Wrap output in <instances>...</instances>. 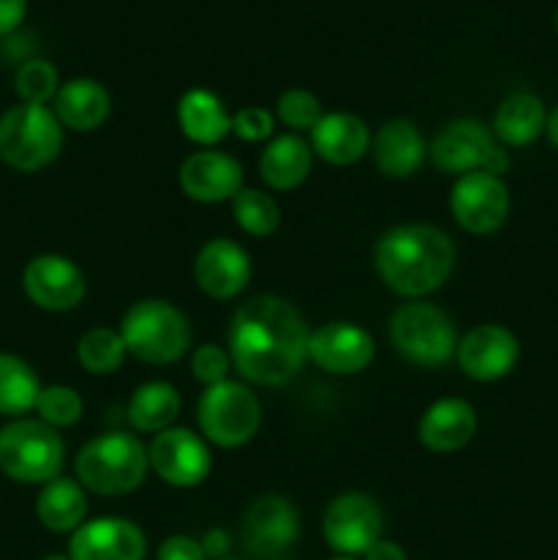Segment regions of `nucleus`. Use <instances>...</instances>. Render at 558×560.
I'll return each mask as SVG.
<instances>
[{
  "label": "nucleus",
  "mask_w": 558,
  "mask_h": 560,
  "mask_svg": "<svg viewBox=\"0 0 558 560\" xmlns=\"http://www.w3.org/2000/svg\"><path fill=\"white\" fill-rule=\"evenodd\" d=\"M306 345L304 317L279 295H255L230 323V361L257 386H284L306 361Z\"/></svg>",
  "instance_id": "1"
},
{
  "label": "nucleus",
  "mask_w": 558,
  "mask_h": 560,
  "mask_svg": "<svg viewBox=\"0 0 558 560\" xmlns=\"http://www.w3.org/2000/svg\"><path fill=\"white\" fill-rule=\"evenodd\" d=\"M375 268L388 290L405 299H421L449 279L454 268V244L432 224H403L381 235Z\"/></svg>",
  "instance_id": "2"
},
{
  "label": "nucleus",
  "mask_w": 558,
  "mask_h": 560,
  "mask_svg": "<svg viewBox=\"0 0 558 560\" xmlns=\"http://www.w3.org/2000/svg\"><path fill=\"white\" fill-rule=\"evenodd\" d=\"M74 474L82 490L96 495H126L142 485L148 474V452L135 435L107 432L80 448L74 459Z\"/></svg>",
  "instance_id": "3"
},
{
  "label": "nucleus",
  "mask_w": 558,
  "mask_h": 560,
  "mask_svg": "<svg viewBox=\"0 0 558 560\" xmlns=\"http://www.w3.org/2000/svg\"><path fill=\"white\" fill-rule=\"evenodd\" d=\"M126 353L146 364H173L191 345V326L178 306L159 299L137 301L120 323Z\"/></svg>",
  "instance_id": "4"
},
{
  "label": "nucleus",
  "mask_w": 558,
  "mask_h": 560,
  "mask_svg": "<svg viewBox=\"0 0 558 560\" xmlns=\"http://www.w3.org/2000/svg\"><path fill=\"white\" fill-rule=\"evenodd\" d=\"M44 104H16L0 115V159L20 173H38L58 159L63 129Z\"/></svg>",
  "instance_id": "5"
},
{
  "label": "nucleus",
  "mask_w": 558,
  "mask_h": 560,
  "mask_svg": "<svg viewBox=\"0 0 558 560\" xmlns=\"http://www.w3.org/2000/svg\"><path fill=\"white\" fill-rule=\"evenodd\" d=\"M63 468V441L38 419H14L0 430V474L16 485H47Z\"/></svg>",
  "instance_id": "6"
},
{
  "label": "nucleus",
  "mask_w": 558,
  "mask_h": 560,
  "mask_svg": "<svg viewBox=\"0 0 558 560\" xmlns=\"http://www.w3.org/2000/svg\"><path fill=\"white\" fill-rule=\"evenodd\" d=\"M392 345L403 359L419 366H443L457 353V331L446 312L425 301L397 306L388 323Z\"/></svg>",
  "instance_id": "7"
},
{
  "label": "nucleus",
  "mask_w": 558,
  "mask_h": 560,
  "mask_svg": "<svg viewBox=\"0 0 558 560\" xmlns=\"http://www.w3.org/2000/svg\"><path fill=\"white\" fill-rule=\"evenodd\" d=\"M197 421L213 446L239 448L260 430V402L244 383H217L202 392Z\"/></svg>",
  "instance_id": "8"
},
{
  "label": "nucleus",
  "mask_w": 558,
  "mask_h": 560,
  "mask_svg": "<svg viewBox=\"0 0 558 560\" xmlns=\"http://www.w3.org/2000/svg\"><path fill=\"white\" fill-rule=\"evenodd\" d=\"M432 162L438 170L449 175H465L485 170V173L498 175L507 173L509 156L496 142V135L485 124L470 118L452 120L438 131L432 140Z\"/></svg>",
  "instance_id": "9"
},
{
  "label": "nucleus",
  "mask_w": 558,
  "mask_h": 560,
  "mask_svg": "<svg viewBox=\"0 0 558 560\" xmlns=\"http://www.w3.org/2000/svg\"><path fill=\"white\" fill-rule=\"evenodd\" d=\"M383 530V514L370 495L345 492L326 506L323 514V539L337 556H364Z\"/></svg>",
  "instance_id": "10"
},
{
  "label": "nucleus",
  "mask_w": 558,
  "mask_h": 560,
  "mask_svg": "<svg viewBox=\"0 0 558 560\" xmlns=\"http://www.w3.org/2000/svg\"><path fill=\"white\" fill-rule=\"evenodd\" d=\"M449 206L460 228L474 235H490L507 222L509 189L498 175L476 170L454 180Z\"/></svg>",
  "instance_id": "11"
},
{
  "label": "nucleus",
  "mask_w": 558,
  "mask_h": 560,
  "mask_svg": "<svg viewBox=\"0 0 558 560\" xmlns=\"http://www.w3.org/2000/svg\"><path fill=\"white\" fill-rule=\"evenodd\" d=\"M299 539V514L282 495H263L241 520V541L257 560H279Z\"/></svg>",
  "instance_id": "12"
},
{
  "label": "nucleus",
  "mask_w": 558,
  "mask_h": 560,
  "mask_svg": "<svg viewBox=\"0 0 558 560\" xmlns=\"http://www.w3.org/2000/svg\"><path fill=\"white\" fill-rule=\"evenodd\" d=\"M22 288L27 299L47 312L77 310L85 299V273L63 255H38L22 271Z\"/></svg>",
  "instance_id": "13"
},
{
  "label": "nucleus",
  "mask_w": 558,
  "mask_h": 560,
  "mask_svg": "<svg viewBox=\"0 0 558 560\" xmlns=\"http://www.w3.org/2000/svg\"><path fill=\"white\" fill-rule=\"evenodd\" d=\"M148 465L170 487H197L211 474V452L195 432L170 427L153 438Z\"/></svg>",
  "instance_id": "14"
},
{
  "label": "nucleus",
  "mask_w": 558,
  "mask_h": 560,
  "mask_svg": "<svg viewBox=\"0 0 558 560\" xmlns=\"http://www.w3.org/2000/svg\"><path fill=\"white\" fill-rule=\"evenodd\" d=\"M372 355H375V342L356 323H326L310 334L306 345V359L332 375H356L370 366Z\"/></svg>",
  "instance_id": "15"
},
{
  "label": "nucleus",
  "mask_w": 558,
  "mask_h": 560,
  "mask_svg": "<svg viewBox=\"0 0 558 560\" xmlns=\"http://www.w3.org/2000/svg\"><path fill=\"white\" fill-rule=\"evenodd\" d=\"M520 359V342L509 328L487 323L457 342V364L468 377L481 383L507 377Z\"/></svg>",
  "instance_id": "16"
},
{
  "label": "nucleus",
  "mask_w": 558,
  "mask_h": 560,
  "mask_svg": "<svg viewBox=\"0 0 558 560\" xmlns=\"http://www.w3.org/2000/svg\"><path fill=\"white\" fill-rule=\"evenodd\" d=\"M146 534L120 517L82 523L71 534L69 560H146Z\"/></svg>",
  "instance_id": "17"
},
{
  "label": "nucleus",
  "mask_w": 558,
  "mask_h": 560,
  "mask_svg": "<svg viewBox=\"0 0 558 560\" xmlns=\"http://www.w3.org/2000/svg\"><path fill=\"white\" fill-rule=\"evenodd\" d=\"M178 180L184 195L197 202L233 200L244 189L241 164L222 151H197L186 156L178 170Z\"/></svg>",
  "instance_id": "18"
},
{
  "label": "nucleus",
  "mask_w": 558,
  "mask_h": 560,
  "mask_svg": "<svg viewBox=\"0 0 558 560\" xmlns=\"http://www.w3.org/2000/svg\"><path fill=\"white\" fill-rule=\"evenodd\" d=\"M252 277V262L244 246L230 238H213L197 252L195 282L206 295L228 301L246 288Z\"/></svg>",
  "instance_id": "19"
},
{
  "label": "nucleus",
  "mask_w": 558,
  "mask_h": 560,
  "mask_svg": "<svg viewBox=\"0 0 558 560\" xmlns=\"http://www.w3.org/2000/svg\"><path fill=\"white\" fill-rule=\"evenodd\" d=\"M476 435V410L470 402L446 397L425 410L419 424V441L435 454H452L468 446Z\"/></svg>",
  "instance_id": "20"
},
{
  "label": "nucleus",
  "mask_w": 558,
  "mask_h": 560,
  "mask_svg": "<svg viewBox=\"0 0 558 560\" xmlns=\"http://www.w3.org/2000/svg\"><path fill=\"white\" fill-rule=\"evenodd\" d=\"M53 107V113L58 115L66 129L93 131L107 120L113 102H109V93L102 82L91 80V77H77V80L63 82L58 88Z\"/></svg>",
  "instance_id": "21"
},
{
  "label": "nucleus",
  "mask_w": 558,
  "mask_h": 560,
  "mask_svg": "<svg viewBox=\"0 0 558 560\" xmlns=\"http://www.w3.org/2000/svg\"><path fill=\"white\" fill-rule=\"evenodd\" d=\"M370 148V131L353 113H323L312 129V151L328 164H353Z\"/></svg>",
  "instance_id": "22"
},
{
  "label": "nucleus",
  "mask_w": 558,
  "mask_h": 560,
  "mask_svg": "<svg viewBox=\"0 0 558 560\" xmlns=\"http://www.w3.org/2000/svg\"><path fill=\"white\" fill-rule=\"evenodd\" d=\"M372 153H375V164L383 175L408 178L425 162L427 145L410 120H388L375 135Z\"/></svg>",
  "instance_id": "23"
},
{
  "label": "nucleus",
  "mask_w": 558,
  "mask_h": 560,
  "mask_svg": "<svg viewBox=\"0 0 558 560\" xmlns=\"http://www.w3.org/2000/svg\"><path fill=\"white\" fill-rule=\"evenodd\" d=\"M260 178L266 180L271 189L290 191L306 180L312 170V151L301 137L295 135H279L274 137L260 153Z\"/></svg>",
  "instance_id": "24"
},
{
  "label": "nucleus",
  "mask_w": 558,
  "mask_h": 560,
  "mask_svg": "<svg viewBox=\"0 0 558 560\" xmlns=\"http://www.w3.org/2000/svg\"><path fill=\"white\" fill-rule=\"evenodd\" d=\"M178 126L191 142L213 145L233 131V118L224 113V104L217 93L206 88H191L178 102Z\"/></svg>",
  "instance_id": "25"
},
{
  "label": "nucleus",
  "mask_w": 558,
  "mask_h": 560,
  "mask_svg": "<svg viewBox=\"0 0 558 560\" xmlns=\"http://www.w3.org/2000/svg\"><path fill=\"white\" fill-rule=\"evenodd\" d=\"M88 514L85 490L77 479H58L42 485L36 501V517L53 534H74Z\"/></svg>",
  "instance_id": "26"
},
{
  "label": "nucleus",
  "mask_w": 558,
  "mask_h": 560,
  "mask_svg": "<svg viewBox=\"0 0 558 560\" xmlns=\"http://www.w3.org/2000/svg\"><path fill=\"white\" fill-rule=\"evenodd\" d=\"M545 104H542L534 93H512V96L503 98L501 107H498L496 120H492V135H496L503 145L523 148L531 145V142L545 131Z\"/></svg>",
  "instance_id": "27"
},
{
  "label": "nucleus",
  "mask_w": 558,
  "mask_h": 560,
  "mask_svg": "<svg viewBox=\"0 0 558 560\" xmlns=\"http://www.w3.org/2000/svg\"><path fill=\"white\" fill-rule=\"evenodd\" d=\"M181 413V397L170 383L151 381L142 383L129 399L126 419L137 432H164L170 430Z\"/></svg>",
  "instance_id": "28"
},
{
  "label": "nucleus",
  "mask_w": 558,
  "mask_h": 560,
  "mask_svg": "<svg viewBox=\"0 0 558 560\" xmlns=\"http://www.w3.org/2000/svg\"><path fill=\"white\" fill-rule=\"evenodd\" d=\"M38 392H42V383L31 364L20 355L0 353V416H11V419L25 416L27 410L36 408Z\"/></svg>",
  "instance_id": "29"
},
{
  "label": "nucleus",
  "mask_w": 558,
  "mask_h": 560,
  "mask_svg": "<svg viewBox=\"0 0 558 560\" xmlns=\"http://www.w3.org/2000/svg\"><path fill=\"white\" fill-rule=\"evenodd\" d=\"M124 337L113 328H91L77 342V359H80L82 370H88L91 375H109L124 364Z\"/></svg>",
  "instance_id": "30"
},
{
  "label": "nucleus",
  "mask_w": 558,
  "mask_h": 560,
  "mask_svg": "<svg viewBox=\"0 0 558 560\" xmlns=\"http://www.w3.org/2000/svg\"><path fill=\"white\" fill-rule=\"evenodd\" d=\"M233 217L241 230L255 238H266L279 228V206L271 195L257 189H241L233 197Z\"/></svg>",
  "instance_id": "31"
},
{
  "label": "nucleus",
  "mask_w": 558,
  "mask_h": 560,
  "mask_svg": "<svg viewBox=\"0 0 558 560\" xmlns=\"http://www.w3.org/2000/svg\"><path fill=\"white\" fill-rule=\"evenodd\" d=\"M58 88V69L42 58L22 63L14 77V91L22 98V104H44L47 107V102H53Z\"/></svg>",
  "instance_id": "32"
},
{
  "label": "nucleus",
  "mask_w": 558,
  "mask_h": 560,
  "mask_svg": "<svg viewBox=\"0 0 558 560\" xmlns=\"http://www.w3.org/2000/svg\"><path fill=\"white\" fill-rule=\"evenodd\" d=\"M82 397L71 386H47L38 392L36 413L38 421L49 424L53 430L58 427H74L82 419Z\"/></svg>",
  "instance_id": "33"
},
{
  "label": "nucleus",
  "mask_w": 558,
  "mask_h": 560,
  "mask_svg": "<svg viewBox=\"0 0 558 560\" xmlns=\"http://www.w3.org/2000/svg\"><path fill=\"white\" fill-rule=\"evenodd\" d=\"M277 115L288 129L304 131L315 129L317 120L323 118V107L317 102L315 93L304 91V88H293V91H284L277 102Z\"/></svg>",
  "instance_id": "34"
},
{
  "label": "nucleus",
  "mask_w": 558,
  "mask_h": 560,
  "mask_svg": "<svg viewBox=\"0 0 558 560\" xmlns=\"http://www.w3.org/2000/svg\"><path fill=\"white\" fill-rule=\"evenodd\" d=\"M230 355L217 345H200L191 353V375L202 383V386H217V383L228 381Z\"/></svg>",
  "instance_id": "35"
},
{
  "label": "nucleus",
  "mask_w": 558,
  "mask_h": 560,
  "mask_svg": "<svg viewBox=\"0 0 558 560\" xmlns=\"http://www.w3.org/2000/svg\"><path fill=\"white\" fill-rule=\"evenodd\" d=\"M233 131L244 142H260L274 135V115L263 107H244L233 115Z\"/></svg>",
  "instance_id": "36"
},
{
  "label": "nucleus",
  "mask_w": 558,
  "mask_h": 560,
  "mask_svg": "<svg viewBox=\"0 0 558 560\" xmlns=\"http://www.w3.org/2000/svg\"><path fill=\"white\" fill-rule=\"evenodd\" d=\"M156 560H211V558L206 556L200 541L191 539V536L178 534V536H170V539H164L162 545H159Z\"/></svg>",
  "instance_id": "37"
},
{
  "label": "nucleus",
  "mask_w": 558,
  "mask_h": 560,
  "mask_svg": "<svg viewBox=\"0 0 558 560\" xmlns=\"http://www.w3.org/2000/svg\"><path fill=\"white\" fill-rule=\"evenodd\" d=\"M27 11V0H0V36H9L22 25Z\"/></svg>",
  "instance_id": "38"
},
{
  "label": "nucleus",
  "mask_w": 558,
  "mask_h": 560,
  "mask_svg": "<svg viewBox=\"0 0 558 560\" xmlns=\"http://www.w3.org/2000/svg\"><path fill=\"white\" fill-rule=\"evenodd\" d=\"M364 560H408V552H405L397 541L377 539L375 545L364 552Z\"/></svg>",
  "instance_id": "39"
},
{
  "label": "nucleus",
  "mask_w": 558,
  "mask_h": 560,
  "mask_svg": "<svg viewBox=\"0 0 558 560\" xmlns=\"http://www.w3.org/2000/svg\"><path fill=\"white\" fill-rule=\"evenodd\" d=\"M200 545H202V550H206L208 558L222 560L224 552L230 550V536L224 534V530H211V534H208Z\"/></svg>",
  "instance_id": "40"
},
{
  "label": "nucleus",
  "mask_w": 558,
  "mask_h": 560,
  "mask_svg": "<svg viewBox=\"0 0 558 560\" xmlns=\"http://www.w3.org/2000/svg\"><path fill=\"white\" fill-rule=\"evenodd\" d=\"M545 135L550 137V142L553 145L558 148V107L553 109L550 115H547V124H545Z\"/></svg>",
  "instance_id": "41"
},
{
  "label": "nucleus",
  "mask_w": 558,
  "mask_h": 560,
  "mask_svg": "<svg viewBox=\"0 0 558 560\" xmlns=\"http://www.w3.org/2000/svg\"><path fill=\"white\" fill-rule=\"evenodd\" d=\"M44 560H69V558H63V556H49V558H44Z\"/></svg>",
  "instance_id": "42"
},
{
  "label": "nucleus",
  "mask_w": 558,
  "mask_h": 560,
  "mask_svg": "<svg viewBox=\"0 0 558 560\" xmlns=\"http://www.w3.org/2000/svg\"><path fill=\"white\" fill-rule=\"evenodd\" d=\"M332 560H356V558H350V556H337V558H332Z\"/></svg>",
  "instance_id": "43"
},
{
  "label": "nucleus",
  "mask_w": 558,
  "mask_h": 560,
  "mask_svg": "<svg viewBox=\"0 0 558 560\" xmlns=\"http://www.w3.org/2000/svg\"><path fill=\"white\" fill-rule=\"evenodd\" d=\"M556 27H558V14H556Z\"/></svg>",
  "instance_id": "44"
},
{
  "label": "nucleus",
  "mask_w": 558,
  "mask_h": 560,
  "mask_svg": "<svg viewBox=\"0 0 558 560\" xmlns=\"http://www.w3.org/2000/svg\"><path fill=\"white\" fill-rule=\"evenodd\" d=\"M222 560H233V558H222Z\"/></svg>",
  "instance_id": "45"
}]
</instances>
